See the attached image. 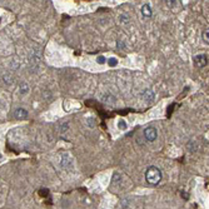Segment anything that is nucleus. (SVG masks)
I'll return each mask as SVG.
<instances>
[{
    "instance_id": "f257e3e1",
    "label": "nucleus",
    "mask_w": 209,
    "mask_h": 209,
    "mask_svg": "<svg viewBox=\"0 0 209 209\" xmlns=\"http://www.w3.org/2000/svg\"><path fill=\"white\" fill-rule=\"evenodd\" d=\"M145 180L150 184V185H158L162 180V172L159 168L152 165L147 169L145 172Z\"/></svg>"
},
{
    "instance_id": "f03ea898",
    "label": "nucleus",
    "mask_w": 209,
    "mask_h": 209,
    "mask_svg": "<svg viewBox=\"0 0 209 209\" xmlns=\"http://www.w3.org/2000/svg\"><path fill=\"white\" fill-rule=\"evenodd\" d=\"M158 137V132L155 128L153 127H148L147 129H144V138L148 140V142H154Z\"/></svg>"
},
{
    "instance_id": "7ed1b4c3",
    "label": "nucleus",
    "mask_w": 209,
    "mask_h": 209,
    "mask_svg": "<svg viewBox=\"0 0 209 209\" xmlns=\"http://www.w3.org/2000/svg\"><path fill=\"white\" fill-rule=\"evenodd\" d=\"M193 60H194V65H195L197 68H204V66L207 65V63H208V58H207V55H204V54H198V55H195V56L193 58Z\"/></svg>"
},
{
    "instance_id": "20e7f679",
    "label": "nucleus",
    "mask_w": 209,
    "mask_h": 209,
    "mask_svg": "<svg viewBox=\"0 0 209 209\" xmlns=\"http://www.w3.org/2000/svg\"><path fill=\"white\" fill-rule=\"evenodd\" d=\"M14 117H15L18 120L25 119V118L28 117V112H27L24 108H17L15 112H14Z\"/></svg>"
},
{
    "instance_id": "39448f33",
    "label": "nucleus",
    "mask_w": 209,
    "mask_h": 209,
    "mask_svg": "<svg viewBox=\"0 0 209 209\" xmlns=\"http://www.w3.org/2000/svg\"><path fill=\"white\" fill-rule=\"evenodd\" d=\"M143 99H144L147 103H152V101L154 100V93H153V90H150V89L144 90V93H143Z\"/></svg>"
},
{
    "instance_id": "423d86ee",
    "label": "nucleus",
    "mask_w": 209,
    "mask_h": 209,
    "mask_svg": "<svg viewBox=\"0 0 209 209\" xmlns=\"http://www.w3.org/2000/svg\"><path fill=\"white\" fill-rule=\"evenodd\" d=\"M142 14H143V17H145V18H150V17H152V8H150L149 4H144V5L142 7Z\"/></svg>"
},
{
    "instance_id": "0eeeda50",
    "label": "nucleus",
    "mask_w": 209,
    "mask_h": 209,
    "mask_svg": "<svg viewBox=\"0 0 209 209\" xmlns=\"http://www.w3.org/2000/svg\"><path fill=\"white\" fill-rule=\"evenodd\" d=\"M19 91H20V94H23V95L28 94V93H29V85H28L25 81H22L20 85H19Z\"/></svg>"
},
{
    "instance_id": "6e6552de",
    "label": "nucleus",
    "mask_w": 209,
    "mask_h": 209,
    "mask_svg": "<svg viewBox=\"0 0 209 209\" xmlns=\"http://www.w3.org/2000/svg\"><path fill=\"white\" fill-rule=\"evenodd\" d=\"M202 38H203V41L204 43H209V29L207 28V30H204L203 33H202Z\"/></svg>"
},
{
    "instance_id": "1a4fd4ad",
    "label": "nucleus",
    "mask_w": 209,
    "mask_h": 209,
    "mask_svg": "<svg viewBox=\"0 0 209 209\" xmlns=\"http://www.w3.org/2000/svg\"><path fill=\"white\" fill-rule=\"evenodd\" d=\"M118 128H119L120 130H127L128 124H127L124 120H119V122H118Z\"/></svg>"
},
{
    "instance_id": "9d476101",
    "label": "nucleus",
    "mask_w": 209,
    "mask_h": 209,
    "mask_svg": "<svg viewBox=\"0 0 209 209\" xmlns=\"http://www.w3.org/2000/svg\"><path fill=\"white\" fill-rule=\"evenodd\" d=\"M108 64H109V66H115L118 64V60L115 58H110V59H108Z\"/></svg>"
},
{
    "instance_id": "9b49d317",
    "label": "nucleus",
    "mask_w": 209,
    "mask_h": 209,
    "mask_svg": "<svg viewBox=\"0 0 209 209\" xmlns=\"http://www.w3.org/2000/svg\"><path fill=\"white\" fill-rule=\"evenodd\" d=\"M86 122H88V127H90V128H94L95 127V119L94 118H89V119H86Z\"/></svg>"
},
{
    "instance_id": "f8f14e48",
    "label": "nucleus",
    "mask_w": 209,
    "mask_h": 209,
    "mask_svg": "<svg viewBox=\"0 0 209 209\" xmlns=\"http://www.w3.org/2000/svg\"><path fill=\"white\" fill-rule=\"evenodd\" d=\"M105 61H107V60H105V58H104V56H101V55L96 58V63H98V64H104Z\"/></svg>"
},
{
    "instance_id": "ddd939ff",
    "label": "nucleus",
    "mask_w": 209,
    "mask_h": 209,
    "mask_svg": "<svg viewBox=\"0 0 209 209\" xmlns=\"http://www.w3.org/2000/svg\"><path fill=\"white\" fill-rule=\"evenodd\" d=\"M120 22H122L123 24H127V23L129 22V18H128L127 15H120Z\"/></svg>"
},
{
    "instance_id": "4468645a",
    "label": "nucleus",
    "mask_w": 209,
    "mask_h": 209,
    "mask_svg": "<svg viewBox=\"0 0 209 209\" xmlns=\"http://www.w3.org/2000/svg\"><path fill=\"white\" fill-rule=\"evenodd\" d=\"M65 129H68V123H64V124H63V127H61V133H64Z\"/></svg>"
}]
</instances>
